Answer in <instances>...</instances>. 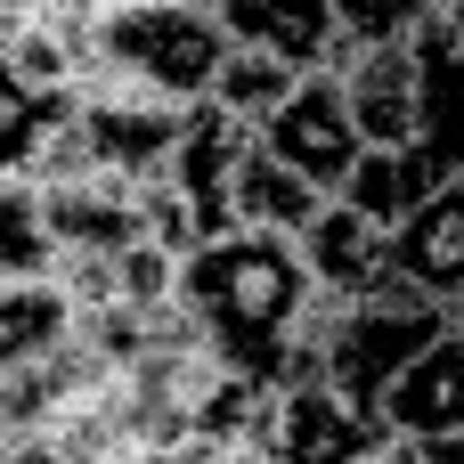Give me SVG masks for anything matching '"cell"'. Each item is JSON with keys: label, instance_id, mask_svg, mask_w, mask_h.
Listing matches in <instances>:
<instances>
[{"label": "cell", "instance_id": "obj_1", "mask_svg": "<svg viewBox=\"0 0 464 464\" xmlns=\"http://www.w3.org/2000/svg\"><path fill=\"white\" fill-rule=\"evenodd\" d=\"M310 294L318 277L302 245L253 237V228L188 253V277H179V302L204 326V351L245 383H294V334H302Z\"/></svg>", "mask_w": 464, "mask_h": 464}, {"label": "cell", "instance_id": "obj_2", "mask_svg": "<svg viewBox=\"0 0 464 464\" xmlns=\"http://www.w3.org/2000/svg\"><path fill=\"white\" fill-rule=\"evenodd\" d=\"M237 57L228 16L204 8H171V0H130V8H98V65L171 98V106H212L220 65Z\"/></svg>", "mask_w": 464, "mask_h": 464}, {"label": "cell", "instance_id": "obj_3", "mask_svg": "<svg viewBox=\"0 0 464 464\" xmlns=\"http://www.w3.org/2000/svg\"><path fill=\"white\" fill-rule=\"evenodd\" d=\"M449 334H457V310L392 277L383 294L351 302L343 334L326 343V383H334V392H343L359 416H375V424H383V400H392V383H400V375H408L424 351H440Z\"/></svg>", "mask_w": 464, "mask_h": 464}, {"label": "cell", "instance_id": "obj_4", "mask_svg": "<svg viewBox=\"0 0 464 464\" xmlns=\"http://www.w3.org/2000/svg\"><path fill=\"white\" fill-rule=\"evenodd\" d=\"M261 147H269L277 163H294V171H302L310 188H326V196H343V188L359 179V163H367L359 114H351V98H343L334 73L302 82V90L285 98V114L261 130Z\"/></svg>", "mask_w": 464, "mask_h": 464}, {"label": "cell", "instance_id": "obj_5", "mask_svg": "<svg viewBox=\"0 0 464 464\" xmlns=\"http://www.w3.org/2000/svg\"><path fill=\"white\" fill-rule=\"evenodd\" d=\"M334 82H343L367 147H416V122H424V49L416 41H351Z\"/></svg>", "mask_w": 464, "mask_h": 464}, {"label": "cell", "instance_id": "obj_6", "mask_svg": "<svg viewBox=\"0 0 464 464\" xmlns=\"http://www.w3.org/2000/svg\"><path fill=\"white\" fill-rule=\"evenodd\" d=\"M245 155H253V130L237 114H220V106H196V122H188V139H179V155H171L163 179L196 212L204 245L237 237V171H245Z\"/></svg>", "mask_w": 464, "mask_h": 464}, {"label": "cell", "instance_id": "obj_7", "mask_svg": "<svg viewBox=\"0 0 464 464\" xmlns=\"http://www.w3.org/2000/svg\"><path fill=\"white\" fill-rule=\"evenodd\" d=\"M228 41H237V49H261V57H277V65H294L302 82L334 73L343 49H351L334 0H228Z\"/></svg>", "mask_w": 464, "mask_h": 464}, {"label": "cell", "instance_id": "obj_8", "mask_svg": "<svg viewBox=\"0 0 464 464\" xmlns=\"http://www.w3.org/2000/svg\"><path fill=\"white\" fill-rule=\"evenodd\" d=\"M392 449V432L375 416H359L334 383H285V416H277V464H375Z\"/></svg>", "mask_w": 464, "mask_h": 464}, {"label": "cell", "instance_id": "obj_9", "mask_svg": "<svg viewBox=\"0 0 464 464\" xmlns=\"http://www.w3.org/2000/svg\"><path fill=\"white\" fill-rule=\"evenodd\" d=\"M302 261H310V277H318L326 294L367 302V294H383V285H392V228H375L367 212H351V204L334 196V204H326V220L302 237Z\"/></svg>", "mask_w": 464, "mask_h": 464}, {"label": "cell", "instance_id": "obj_10", "mask_svg": "<svg viewBox=\"0 0 464 464\" xmlns=\"http://www.w3.org/2000/svg\"><path fill=\"white\" fill-rule=\"evenodd\" d=\"M383 432L408 440V449H424V440H457V432H464V334H449L440 351H424V359L392 383V400H383Z\"/></svg>", "mask_w": 464, "mask_h": 464}, {"label": "cell", "instance_id": "obj_11", "mask_svg": "<svg viewBox=\"0 0 464 464\" xmlns=\"http://www.w3.org/2000/svg\"><path fill=\"white\" fill-rule=\"evenodd\" d=\"M392 277L400 285H416V294H432V302H464V179L457 188H440L400 237H392Z\"/></svg>", "mask_w": 464, "mask_h": 464}, {"label": "cell", "instance_id": "obj_12", "mask_svg": "<svg viewBox=\"0 0 464 464\" xmlns=\"http://www.w3.org/2000/svg\"><path fill=\"white\" fill-rule=\"evenodd\" d=\"M49 228L65 253H130L147 245V204H139V179H82V188H57L49 196Z\"/></svg>", "mask_w": 464, "mask_h": 464}, {"label": "cell", "instance_id": "obj_13", "mask_svg": "<svg viewBox=\"0 0 464 464\" xmlns=\"http://www.w3.org/2000/svg\"><path fill=\"white\" fill-rule=\"evenodd\" d=\"M326 188H310L294 163H277L261 139H253V155H245V171H237V228H253V237H285V245H302L318 220H326Z\"/></svg>", "mask_w": 464, "mask_h": 464}, {"label": "cell", "instance_id": "obj_14", "mask_svg": "<svg viewBox=\"0 0 464 464\" xmlns=\"http://www.w3.org/2000/svg\"><path fill=\"white\" fill-rule=\"evenodd\" d=\"M440 188H457V179H449L424 147H367V163H359V179L343 188V204H351V212H367L375 228H392V237H400V228H408V220H416Z\"/></svg>", "mask_w": 464, "mask_h": 464}, {"label": "cell", "instance_id": "obj_15", "mask_svg": "<svg viewBox=\"0 0 464 464\" xmlns=\"http://www.w3.org/2000/svg\"><path fill=\"white\" fill-rule=\"evenodd\" d=\"M82 334V310L65 302V285H0V367H41Z\"/></svg>", "mask_w": 464, "mask_h": 464}, {"label": "cell", "instance_id": "obj_16", "mask_svg": "<svg viewBox=\"0 0 464 464\" xmlns=\"http://www.w3.org/2000/svg\"><path fill=\"white\" fill-rule=\"evenodd\" d=\"M424 122H416V147L449 171V179H464V49L432 24L424 41Z\"/></svg>", "mask_w": 464, "mask_h": 464}, {"label": "cell", "instance_id": "obj_17", "mask_svg": "<svg viewBox=\"0 0 464 464\" xmlns=\"http://www.w3.org/2000/svg\"><path fill=\"white\" fill-rule=\"evenodd\" d=\"M65 261L57 228H49V196L24 179H0V285H49Z\"/></svg>", "mask_w": 464, "mask_h": 464}, {"label": "cell", "instance_id": "obj_18", "mask_svg": "<svg viewBox=\"0 0 464 464\" xmlns=\"http://www.w3.org/2000/svg\"><path fill=\"white\" fill-rule=\"evenodd\" d=\"M294 90H302V73H294V65H277V57H261V49H237V57L220 65L212 106H220V114H237V122L261 139V130L285 114V98H294Z\"/></svg>", "mask_w": 464, "mask_h": 464}, {"label": "cell", "instance_id": "obj_19", "mask_svg": "<svg viewBox=\"0 0 464 464\" xmlns=\"http://www.w3.org/2000/svg\"><path fill=\"white\" fill-rule=\"evenodd\" d=\"M334 16L351 41H424L449 16V0H334Z\"/></svg>", "mask_w": 464, "mask_h": 464}, {"label": "cell", "instance_id": "obj_20", "mask_svg": "<svg viewBox=\"0 0 464 464\" xmlns=\"http://www.w3.org/2000/svg\"><path fill=\"white\" fill-rule=\"evenodd\" d=\"M416 464H464V432H457V440H424Z\"/></svg>", "mask_w": 464, "mask_h": 464}, {"label": "cell", "instance_id": "obj_21", "mask_svg": "<svg viewBox=\"0 0 464 464\" xmlns=\"http://www.w3.org/2000/svg\"><path fill=\"white\" fill-rule=\"evenodd\" d=\"M106 8H130V0H106ZM171 8H204V16H228V0H171Z\"/></svg>", "mask_w": 464, "mask_h": 464}, {"label": "cell", "instance_id": "obj_22", "mask_svg": "<svg viewBox=\"0 0 464 464\" xmlns=\"http://www.w3.org/2000/svg\"><path fill=\"white\" fill-rule=\"evenodd\" d=\"M440 33H449V41L464 49V0H449V16H440Z\"/></svg>", "mask_w": 464, "mask_h": 464}, {"label": "cell", "instance_id": "obj_23", "mask_svg": "<svg viewBox=\"0 0 464 464\" xmlns=\"http://www.w3.org/2000/svg\"><path fill=\"white\" fill-rule=\"evenodd\" d=\"M228 464H277L269 449H228Z\"/></svg>", "mask_w": 464, "mask_h": 464}, {"label": "cell", "instance_id": "obj_24", "mask_svg": "<svg viewBox=\"0 0 464 464\" xmlns=\"http://www.w3.org/2000/svg\"><path fill=\"white\" fill-rule=\"evenodd\" d=\"M457 334H464V302H457Z\"/></svg>", "mask_w": 464, "mask_h": 464}]
</instances>
